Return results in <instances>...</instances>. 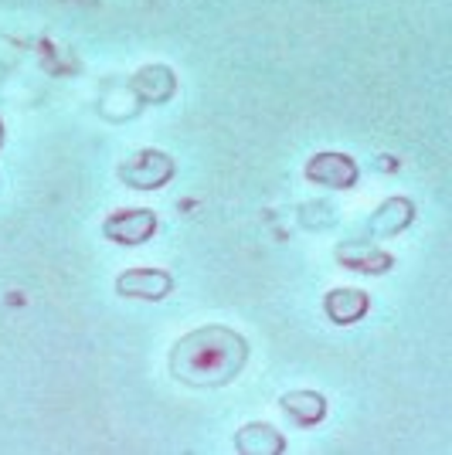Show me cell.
I'll return each instance as SVG.
<instances>
[{
    "mask_svg": "<svg viewBox=\"0 0 452 455\" xmlns=\"http://www.w3.org/2000/svg\"><path fill=\"white\" fill-rule=\"evenodd\" d=\"M248 363V340L231 326L207 323L184 333L170 350V374L190 387H225Z\"/></svg>",
    "mask_w": 452,
    "mask_h": 455,
    "instance_id": "6da1fadb",
    "label": "cell"
},
{
    "mask_svg": "<svg viewBox=\"0 0 452 455\" xmlns=\"http://www.w3.org/2000/svg\"><path fill=\"white\" fill-rule=\"evenodd\" d=\"M174 160L164 150H136L119 164V180L133 190H157L174 180Z\"/></svg>",
    "mask_w": 452,
    "mask_h": 455,
    "instance_id": "7a4b0ae2",
    "label": "cell"
},
{
    "mask_svg": "<svg viewBox=\"0 0 452 455\" xmlns=\"http://www.w3.org/2000/svg\"><path fill=\"white\" fill-rule=\"evenodd\" d=\"M102 235L116 242V245H147L153 235H157V214L150 208H126L113 211L106 221H102Z\"/></svg>",
    "mask_w": 452,
    "mask_h": 455,
    "instance_id": "3957f363",
    "label": "cell"
},
{
    "mask_svg": "<svg viewBox=\"0 0 452 455\" xmlns=\"http://www.w3.org/2000/svg\"><path fill=\"white\" fill-rule=\"evenodd\" d=\"M358 164L354 156L337 150H323L317 153L310 164H306V180L317 184V188H330V190H351L358 184Z\"/></svg>",
    "mask_w": 452,
    "mask_h": 455,
    "instance_id": "277c9868",
    "label": "cell"
},
{
    "mask_svg": "<svg viewBox=\"0 0 452 455\" xmlns=\"http://www.w3.org/2000/svg\"><path fill=\"white\" fill-rule=\"evenodd\" d=\"M116 292L126 299H143V303H160L174 292V275L164 268H126L116 279Z\"/></svg>",
    "mask_w": 452,
    "mask_h": 455,
    "instance_id": "5b68a950",
    "label": "cell"
},
{
    "mask_svg": "<svg viewBox=\"0 0 452 455\" xmlns=\"http://www.w3.org/2000/svg\"><path fill=\"white\" fill-rule=\"evenodd\" d=\"M412 218H415V204L408 197H388L371 214V221L364 225V231L375 235V238H391V235H398V231H405V228L412 225Z\"/></svg>",
    "mask_w": 452,
    "mask_h": 455,
    "instance_id": "8992f818",
    "label": "cell"
},
{
    "mask_svg": "<svg viewBox=\"0 0 452 455\" xmlns=\"http://www.w3.org/2000/svg\"><path fill=\"white\" fill-rule=\"evenodd\" d=\"M367 309H371V299L360 289H330L327 299H323V313L337 326H351V323L364 320Z\"/></svg>",
    "mask_w": 452,
    "mask_h": 455,
    "instance_id": "52a82bcc",
    "label": "cell"
},
{
    "mask_svg": "<svg viewBox=\"0 0 452 455\" xmlns=\"http://www.w3.org/2000/svg\"><path fill=\"white\" fill-rule=\"evenodd\" d=\"M279 408L300 428H313L327 418V398L317 395V391H289V395L279 398Z\"/></svg>",
    "mask_w": 452,
    "mask_h": 455,
    "instance_id": "ba28073f",
    "label": "cell"
},
{
    "mask_svg": "<svg viewBox=\"0 0 452 455\" xmlns=\"http://www.w3.org/2000/svg\"><path fill=\"white\" fill-rule=\"evenodd\" d=\"M337 262L354 268V272H364V275H384L395 266V255H388L375 245H343L337 248Z\"/></svg>",
    "mask_w": 452,
    "mask_h": 455,
    "instance_id": "9c48e42d",
    "label": "cell"
},
{
    "mask_svg": "<svg viewBox=\"0 0 452 455\" xmlns=\"http://www.w3.org/2000/svg\"><path fill=\"white\" fill-rule=\"evenodd\" d=\"M235 449L246 455H279L286 449V438L262 421H252L246 425L238 435H235Z\"/></svg>",
    "mask_w": 452,
    "mask_h": 455,
    "instance_id": "30bf717a",
    "label": "cell"
},
{
    "mask_svg": "<svg viewBox=\"0 0 452 455\" xmlns=\"http://www.w3.org/2000/svg\"><path fill=\"white\" fill-rule=\"evenodd\" d=\"M4 140H7V130H4V119H0V147H4Z\"/></svg>",
    "mask_w": 452,
    "mask_h": 455,
    "instance_id": "8fae6325",
    "label": "cell"
}]
</instances>
